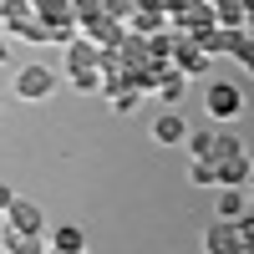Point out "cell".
<instances>
[{"label": "cell", "instance_id": "obj_1", "mask_svg": "<svg viewBox=\"0 0 254 254\" xmlns=\"http://www.w3.org/2000/svg\"><path fill=\"white\" fill-rule=\"evenodd\" d=\"M203 112L214 122H234V117L249 112V102H244V92L234 87V81H214V87L203 92Z\"/></svg>", "mask_w": 254, "mask_h": 254}, {"label": "cell", "instance_id": "obj_2", "mask_svg": "<svg viewBox=\"0 0 254 254\" xmlns=\"http://www.w3.org/2000/svg\"><path fill=\"white\" fill-rule=\"evenodd\" d=\"M56 92V71L51 66H20V76H15V97L20 102H46Z\"/></svg>", "mask_w": 254, "mask_h": 254}, {"label": "cell", "instance_id": "obj_3", "mask_svg": "<svg viewBox=\"0 0 254 254\" xmlns=\"http://www.w3.org/2000/svg\"><path fill=\"white\" fill-rule=\"evenodd\" d=\"M168 61H173V66H178L183 76H198V71H208V51L198 46L193 36H183V31H173V56H168Z\"/></svg>", "mask_w": 254, "mask_h": 254}, {"label": "cell", "instance_id": "obj_4", "mask_svg": "<svg viewBox=\"0 0 254 254\" xmlns=\"http://www.w3.org/2000/svg\"><path fill=\"white\" fill-rule=\"evenodd\" d=\"M76 31L92 36L97 46H117L122 31H127V20H117V15H107V10H97V15H87V20H76Z\"/></svg>", "mask_w": 254, "mask_h": 254}, {"label": "cell", "instance_id": "obj_5", "mask_svg": "<svg viewBox=\"0 0 254 254\" xmlns=\"http://www.w3.org/2000/svg\"><path fill=\"white\" fill-rule=\"evenodd\" d=\"M87 66H102V46H97L92 36H81V31H76V36L66 41V66H61V71L71 76V71H87Z\"/></svg>", "mask_w": 254, "mask_h": 254}, {"label": "cell", "instance_id": "obj_6", "mask_svg": "<svg viewBox=\"0 0 254 254\" xmlns=\"http://www.w3.org/2000/svg\"><path fill=\"white\" fill-rule=\"evenodd\" d=\"M5 229H20V234H41V229H46V219H41V208H36V203L15 198V203L5 208Z\"/></svg>", "mask_w": 254, "mask_h": 254}, {"label": "cell", "instance_id": "obj_7", "mask_svg": "<svg viewBox=\"0 0 254 254\" xmlns=\"http://www.w3.org/2000/svg\"><path fill=\"white\" fill-rule=\"evenodd\" d=\"M203 249L208 254H239V234H234V219H219L203 229Z\"/></svg>", "mask_w": 254, "mask_h": 254}, {"label": "cell", "instance_id": "obj_8", "mask_svg": "<svg viewBox=\"0 0 254 254\" xmlns=\"http://www.w3.org/2000/svg\"><path fill=\"white\" fill-rule=\"evenodd\" d=\"M51 249H56V254H81V249H87L81 224H56V229H51Z\"/></svg>", "mask_w": 254, "mask_h": 254}, {"label": "cell", "instance_id": "obj_9", "mask_svg": "<svg viewBox=\"0 0 254 254\" xmlns=\"http://www.w3.org/2000/svg\"><path fill=\"white\" fill-rule=\"evenodd\" d=\"M183 137H188V127H183V117H178V112H163V117L153 122V142L173 147V142H183Z\"/></svg>", "mask_w": 254, "mask_h": 254}, {"label": "cell", "instance_id": "obj_10", "mask_svg": "<svg viewBox=\"0 0 254 254\" xmlns=\"http://www.w3.org/2000/svg\"><path fill=\"white\" fill-rule=\"evenodd\" d=\"M183 87H188V76H183L178 66H168V71H163V81H158L153 92H158V97L168 102V107H173V102H183Z\"/></svg>", "mask_w": 254, "mask_h": 254}, {"label": "cell", "instance_id": "obj_11", "mask_svg": "<svg viewBox=\"0 0 254 254\" xmlns=\"http://www.w3.org/2000/svg\"><path fill=\"white\" fill-rule=\"evenodd\" d=\"M183 142H188V153H193V158H214V147H219V132H214V127H198V132H188Z\"/></svg>", "mask_w": 254, "mask_h": 254}, {"label": "cell", "instance_id": "obj_12", "mask_svg": "<svg viewBox=\"0 0 254 254\" xmlns=\"http://www.w3.org/2000/svg\"><path fill=\"white\" fill-rule=\"evenodd\" d=\"M239 214H244V188L224 183V193H219V219H239Z\"/></svg>", "mask_w": 254, "mask_h": 254}, {"label": "cell", "instance_id": "obj_13", "mask_svg": "<svg viewBox=\"0 0 254 254\" xmlns=\"http://www.w3.org/2000/svg\"><path fill=\"white\" fill-rule=\"evenodd\" d=\"M31 10H36L41 20H76V15H71V0H31Z\"/></svg>", "mask_w": 254, "mask_h": 254}, {"label": "cell", "instance_id": "obj_14", "mask_svg": "<svg viewBox=\"0 0 254 254\" xmlns=\"http://www.w3.org/2000/svg\"><path fill=\"white\" fill-rule=\"evenodd\" d=\"M188 178H193L198 188L219 183V163H214V158H193V163H188Z\"/></svg>", "mask_w": 254, "mask_h": 254}, {"label": "cell", "instance_id": "obj_15", "mask_svg": "<svg viewBox=\"0 0 254 254\" xmlns=\"http://www.w3.org/2000/svg\"><path fill=\"white\" fill-rule=\"evenodd\" d=\"M102 76H107L102 66H87V71H71V87H76V92H102Z\"/></svg>", "mask_w": 254, "mask_h": 254}, {"label": "cell", "instance_id": "obj_16", "mask_svg": "<svg viewBox=\"0 0 254 254\" xmlns=\"http://www.w3.org/2000/svg\"><path fill=\"white\" fill-rule=\"evenodd\" d=\"M0 244H5L10 254H31L41 239H36V234H20V229H5V239H0Z\"/></svg>", "mask_w": 254, "mask_h": 254}, {"label": "cell", "instance_id": "obj_17", "mask_svg": "<svg viewBox=\"0 0 254 254\" xmlns=\"http://www.w3.org/2000/svg\"><path fill=\"white\" fill-rule=\"evenodd\" d=\"M147 56H158V61L173 56V31H153L147 36Z\"/></svg>", "mask_w": 254, "mask_h": 254}, {"label": "cell", "instance_id": "obj_18", "mask_svg": "<svg viewBox=\"0 0 254 254\" xmlns=\"http://www.w3.org/2000/svg\"><path fill=\"white\" fill-rule=\"evenodd\" d=\"M234 234H239V254H254V214L234 219Z\"/></svg>", "mask_w": 254, "mask_h": 254}, {"label": "cell", "instance_id": "obj_19", "mask_svg": "<svg viewBox=\"0 0 254 254\" xmlns=\"http://www.w3.org/2000/svg\"><path fill=\"white\" fill-rule=\"evenodd\" d=\"M20 15H31V0H0V26H15Z\"/></svg>", "mask_w": 254, "mask_h": 254}, {"label": "cell", "instance_id": "obj_20", "mask_svg": "<svg viewBox=\"0 0 254 254\" xmlns=\"http://www.w3.org/2000/svg\"><path fill=\"white\" fill-rule=\"evenodd\" d=\"M102 10V0H71V15L76 20H87V15H97Z\"/></svg>", "mask_w": 254, "mask_h": 254}, {"label": "cell", "instance_id": "obj_21", "mask_svg": "<svg viewBox=\"0 0 254 254\" xmlns=\"http://www.w3.org/2000/svg\"><path fill=\"white\" fill-rule=\"evenodd\" d=\"M239 61H244V71L254 76V36H249V41H244V46H239Z\"/></svg>", "mask_w": 254, "mask_h": 254}, {"label": "cell", "instance_id": "obj_22", "mask_svg": "<svg viewBox=\"0 0 254 254\" xmlns=\"http://www.w3.org/2000/svg\"><path fill=\"white\" fill-rule=\"evenodd\" d=\"M10 203H15V188H10V183H0V214H5Z\"/></svg>", "mask_w": 254, "mask_h": 254}, {"label": "cell", "instance_id": "obj_23", "mask_svg": "<svg viewBox=\"0 0 254 254\" xmlns=\"http://www.w3.org/2000/svg\"><path fill=\"white\" fill-rule=\"evenodd\" d=\"M10 56V41H5V26H0V61Z\"/></svg>", "mask_w": 254, "mask_h": 254}, {"label": "cell", "instance_id": "obj_24", "mask_svg": "<svg viewBox=\"0 0 254 254\" xmlns=\"http://www.w3.org/2000/svg\"><path fill=\"white\" fill-rule=\"evenodd\" d=\"M249 198H254V178H249Z\"/></svg>", "mask_w": 254, "mask_h": 254}, {"label": "cell", "instance_id": "obj_25", "mask_svg": "<svg viewBox=\"0 0 254 254\" xmlns=\"http://www.w3.org/2000/svg\"><path fill=\"white\" fill-rule=\"evenodd\" d=\"M249 178H254V163H249Z\"/></svg>", "mask_w": 254, "mask_h": 254}]
</instances>
